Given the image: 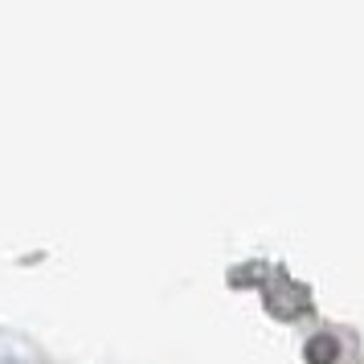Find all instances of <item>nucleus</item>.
<instances>
[{
    "label": "nucleus",
    "instance_id": "1",
    "mask_svg": "<svg viewBox=\"0 0 364 364\" xmlns=\"http://www.w3.org/2000/svg\"><path fill=\"white\" fill-rule=\"evenodd\" d=\"M307 356H311V364H331V356H336V344H331V340H315V344L307 348Z\"/></svg>",
    "mask_w": 364,
    "mask_h": 364
}]
</instances>
